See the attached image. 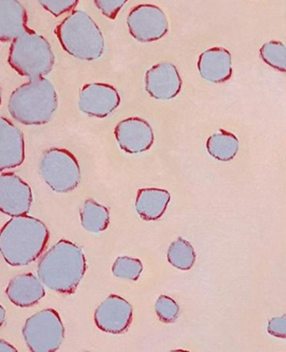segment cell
Returning a JSON list of instances; mask_svg holds the SVG:
<instances>
[{
    "label": "cell",
    "mask_w": 286,
    "mask_h": 352,
    "mask_svg": "<svg viewBox=\"0 0 286 352\" xmlns=\"http://www.w3.org/2000/svg\"><path fill=\"white\" fill-rule=\"evenodd\" d=\"M25 146L23 132L5 117H0V172L24 164Z\"/></svg>",
    "instance_id": "obj_14"
},
{
    "label": "cell",
    "mask_w": 286,
    "mask_h": 352,
    "mask_svg": "<svg viewBox=\"0 0 286 352\" xmlns=\"http://www.w3.org/2000/svg\"><path fill=\"white\" fill-rule=\"evenodd\" d=\"M130 0H93L101 14L112 21L115 20L120 10Z\"/></svg>",
    "instance_id": "obj_26"
},
{
    "label": "cell",
    "mask_w": 286,
    "mask_h": 352,
    "mask_svg": "<svg viewBox=\"0 0 286 352\" xmlns=\"http://www.w3.org/2000/svg\"><path fill=\"white\" fill-rule=\"evenodd\" d=\"M47 12L55 17L70 13L78 6L79 0H37Z\"/></svg>",
    "instance_id": "obj_25"
},
{
    "label": "cell",
    "mask_w": 286,
    "mask_h": 352,
    "mask_svg": "<svg viewBox=\"0 0 286 352\" xmlns=\"http://www.w3.org/2000/svg\"><path fill=\"white\" fill-rule=\"evenodd\" d=\"M33 203L32 189L14 173L0 175V212L10 217L27 214Z\"/></svg>",
    "instance_id": "obj_10"
},
{
    "label": "cell",
    "mask_w": 286,
    "mask_h": 352,
    "mask_svg": "<svg viewBox=\"0 0 286 352\" xmlns=\"http://www.w3.org/2000/svg\"><path fill=\"white\" fill-rule=\"evenodd\" d=\"M170 201L171 194L165 189L141 188L137 192L134 208L142 219L154 221L163 217Z\"/></svg>",
    "instance_id": "obj_18"
},
{
    "label": "cell",
    "mask_w": 286,
    "mask_h": 352,
    "mask_svg": "<svg viewBox=\"0 0 286 352\" xmlns=\"http://www.w3.org/2000/svg\"><path fill=\"white\" fill-rule=\"evenodd\" d=\"M16 347L5 340H0V352H17Z\"/></svg>",
    "instance_id": "obj_28"
},
{
    "label": "cell",
    "mask_w": 286,
    "mask_h": 352,
    "mask_svg": "<svg viewBox=\"0 0 286 352\" xmlns=\"http://www.w3.org/2000/svg\"><path fill=\"white\" fill-rule=\"evenodd\" d=\"M5 294L13 305L29 308L38 304L46 295L45 287L37 276L31 274L16 275L6 287Z\"/></svg>",
    "instance_id": "obj_16"
},
{
    "label": "cell",
    "mask_w": 286,
    "mask_h": 352,
    "mask_svg": "<svg viewBox=\"0 0 286 352\" xmlns=\"http://www.w3.org/2000/svg\"><path fill=\"white\" fill-rule=\"evenodd\" d=\"M121 104V96L115 86L105 82H90L78 94V108L84 115L104 119Z\"/></svg>",
    "instance_id": "obj_9"
},
{
    "label": "cell",
    "mask_w": 286,
    "mask_h": 352,
    "mask_svg": "<svg viewBox=\"0 0 286 352\" xmlns=\"http://www.w3.org/2000/svg\"><path fill=\"white\" fill-rule=\"evenodd\" d=\"M86 271V256L78 245L60 240L41 256L37 277L44 287L61 294H73Z\"/></svg>",
    "instance_id": "obj_2"
},
{
    "label": "cell",
    "mask_w": 286,
    "mask_h": 352,
    "mask_svg": "<svg viewBox=\"0 0 286 352\" xmlns=\"http://www.w3.org/2000/svg\"><path fill=\"white\" fill-rule=\"evenodd\" d=\"M261 59L270 67L281 73L286 71L285 45L280 41H270L263 44L259 50Z\"/></svg>",
    "instance_id": "obj_22"
},
{
    "label": "cell",
    "mask_w": 286,
    "mask_h": 352,
    "mask_svg": "<svg viewBox=\"0 0 286 352\" xmlns=\"http://www.w3.org/2000/svg\"><path fill=\"white\" fill-rule=\"evenodd\" d=\"M58 108V96L48 78L29 79L11 93L10 115L24 126H43L53 119Z\"/></svg>",
    "instance_id": "obj_3"
},
{
    "label": "cell",
    "mask_w": 286,
    "mask_h": 352,
    "mask_svg": "<svg viewBox=\"0 0 286 352\" xmlns=\"http://www.w3.org/2000/svg\"><path fill=\"white\" fill-rule=\"evenodd\" d=\"M143 264L141 260L122 256L115 260L112 267L115 277L121 279L137 281L143 272Z\"/></svg>",
    "instance_id": "obj_23"
},
{
    "label": "cell",
    "mask_w": 286,
    "mask_h": 352,
    "mask_svg": "<svg viewBox=\"0 0 286 352\" xmlns=\"http://www.w3.org/2000/svg\"><path fill=\"white\" fill-rule=\"evenodd\" d=\"M79 215L82 228L93 234L105 232L110 223V214L108 208L93 199L85 200Z\"/></svg>",
    "instance_id": "obj_20"
},
{
    "label": "cell",
    "mask_w": 286,
    "mask_h": 352,
    "mask_svg": "<svg viewBox=\"0 0 286 352\" xmlns=\"http://www.w3.org/2000/svg\"><path fill=\"white\" fill-rule=\"evenodd\" d=\"M167 259L169 263L179 270H190L195 262L194 248L189 241L179 237L169 247Z\"/></svg>",
    "instance_id": "obj_21"
},
{
    "label": "cell",
    "mask_w": 286,
    "mask_h": 352,
    "mask_svg": "<svg viewBox=\"0 0 286 352\" xmlns=\"http://www.w3.org/2000/svg\"><path fill=\"white\" fill-rule=\"evenodd\" d=\"M206 148L211 157L219 162H230L239 150V140L230 131L220 129L209 136Z\"/></svg>",
    "instance_id": "obj_19"
},
{
    "label": "cell",
    "mask_w": 286,
    "mask_h": 352,
    "mask_svg": "<svg viewBox=\"0 0 286 352\" xmlns=\"http://www.w3.org/2000/svg\"><path fill=\"white\" fill-rule=\"evenodd\" d=\"M285 315L281 317L272 318L269 321L267 330L274 338L285 339L286 336Z\"/></svg>",
    "instance_id": "obj_27"
},
{
    "label": "cell",
    "mask_w": 286,
    "mask_h": 352,
    "mask_svg": "<svg viewBox=\"0 0 286 352\" xmlns=\"http://www.w3.org/2000/svg\"><path fill=\"white\" fill-rule=\"evenodd\" d=\"M22 335L32 352H55L65 339V327L58 311L44 309L25 320Z\"/></svg>",
    "instance_id": "obj_7"
},
{
    "label": "cell",
    "mask_w": 286,
    "mask_h": 352,
    "mask_svg": "<svg viewBox=\"0 0 286 352\" xmlns=\"http://www.w3.org/2000/svg\"><path fill=\"white\" fill-rule=\"evenodd\" d=\"M55 34L67 54L84 62H94L104 55L103 32L84 10L71 11L56 26Z\"/></svg>",
    "instance_id": "obj_4"
},
{
    "label": "cell",
    "mask_w": 286,
    "mask_h": 352,
    "mask_svg": "<svg viewBox=\"0 0 286 352\" xmlns=\"http://www.w3.org/2000/svg\"><path fill=\"white\" fill-rule=\"evenodd\" d=\"M133 312L130 302L119 295L111 294L97 306L94 312V322L103 332L122 334L130 327Z\"/></svg>",
    "instance_id": "obj_11"
},
{
    "label": "cell",
    "mask_w": 286,
    "mask_h": 352,
    "mask_svg": "<svg viewBox=\"0 0 286 352\" xmlns=\"http://www.w3.org/2000/svg\"><path fill=\"white\" fill-rule=\"evenodd\" d=\"M115 136L120 149L131 155L145 153L155 142L152 126L139 117L119 121L115 128Z\"/></svg>",
    "instance_id": "obj_12"
},
{
    "label": "cell",
    "mask_w": 286,
    "mask_h": 352,
    "mask_svg": "<svg viewBox=\"0 0 286 352\" xmlns=\"http://www.w3.org/2000/svg\"><path fill=\"white\" fill-rule=\"evenodd\" d=\"M28 21L20 0H0V41H13L29 28Z\"/></svg>",
    "instance_id": "obj_17"
},
{
    "label": "cell",
    "mask_w": 286,
    "mask_h": 352,
    "mask_svg": "<svg viewBox=\"0 0 286 352\" xmlns=\"http://www.w3.org/2000/svg\"><path fill=\"white\" fill-rule=\"evenodd\" d=\"M39 174L52 191L67 194L80 184L82 172L76 157L69 150L51 147L41 154Z\"/></svg>",
    "instance_id": "obj_6"
},
{
    "label": "cell",
    "mask_w": 286,
    "mask_h": 352,
    "mask_svg": "<svg viewBox=\"0 0 286 352\" xmlns=\"http://www.w3.org/2000/svg\"><path fill=\"white\" fill-rule=\"evenodd\" d=\"M50 239L48 227L40 219L12 217L0 230V254L11 267H25L39 258Z\"/></svg>",
    "instance_id": "obj_1"
},
{
    "label": "cell",
    "mask_w": 286,
    "mask_h": 352,
    "mask_svg": "<svg viewBox=\"0 0 286 352\" xmlns=\"http://www.w3.org/2000/svg\"><path fill=\"white\" fill-rule=\"evenodd\" d=\"M198 70L201 78L212 83H223L233 75V60L230 52L224 47L208 49L199 56Z\"/></svg>",
    "instance_id": "obj_15"
},
{
    "label": "cell",
    "mask_w": 286,
    "mask_h": 352,
    "mask_svg": "<svg viewBox=\"0 0 286 352\" xmlns=\"http://www.w3.org/2000/svg\"><path fill=\"white\" fill-rule=\"evenodd\" d=\"M127 25L130 35L142 43L160 40L170 28L163 10L150 3L135 6L128 15Z\"/></svg>",
    "instance_id": "obj_8"
},
{
    "label": "cell",
    "mask_w": 286,
    "mask_h": 352,
    "mask_svg": "<svg viewBox=\"0 0 286 352\" xmlns=\"http://www.w3.org/2000/svg\"><path fill=\"white\" fill-rule=\"evenodd\" d=\"M155 310L158 319L165 324L174 323L180 314L178 302L167 295H160L157 298Z\"/></svg>",
    "instance_id": "obj_24"
},
{
    "label": "cell",
    "mask_w": 286,
    "mask_h": 352,
    "mask_svg": "<svg viewBox=\"0 0 286 352\" xmlns=\"http://www.w3.org/2000/svg\"><path fill=\"white\" fill-rule=\"evenodd\" d=\"M2 104V92L1 89H0V106Z\"/></svg>",
    "instance_id": "obj_30"
},
{
    "label": "cell",
    "mask_w": 286,
    "mask_h": 352,
    "mask_svg": "<svg viewBox=\"0 0 286 352\" xmlns=\"http://www.w3.org/2000/svg\"><path fill=\"white\" fill-rule=\"evenodd\" d=\"M55 62L50 43L34 30L28 28L11 41L8 63L22 77H46L53 69Z\"/></svg>",
    "instance_id": "obj_5"
},
{
    "label": "cell",
    "mask_w": 286,
    "mask_h": 352,
    "mask_svg": "<svg viewBox=\"0 0 286 352\" xmlns=\"http://www.w3.org/2000/svg\"><path fill=\"white\" fill-rule=\"evenodd\" d=\"M145 85L146 92L150 97L167 101L179 96L182 88V79L174 64L160 63L146 72Z\"/></svg>",
    "instance_id": "obj_13"
},
{
    "label": "cell",
    "mask_w": 286,
    "mask_h": 352,
    "mask_svg": "<svg viewBox=\"0 0 286 352\" xmlns=\"http://www.w3.org/2000/svg\"><path fill=\"white\" fill-rule=\"evenodd\" d=\"M6 320V310L3 308V306L0 305V328L2 327L3 323Z\"/></svg>",
    "instance_id": "obj_29"
}]
</instances>
